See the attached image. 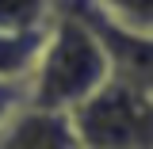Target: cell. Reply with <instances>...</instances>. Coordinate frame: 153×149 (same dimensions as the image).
Wrapping results in <instances>:
<instances>
[{
	"mask_svg": "<svg viewBox=\"0 0 153 149\" xmlns=\"http://www.w3.org/2000/svg\"><path fill=\"white\" fill-rule=\"evenodd\" d=\"M111 80V57L88 23L69 12H57L46 27L38 61L27 80V103L38 111L73 115Z\"/></svg>",
	"mask_w": 153,
	"mask_h": 149,
	"instance_id": "cell-1",
	"label": "cell"
},
{
	"mask_svg": "<svg viewBox=\"0 0 153 149\" xmlns=\"http://www.w3.org/2000/svg\"><path fill=\"white\" fill-rule=\"evenodd\" d=\"M80 149H153V92L111 76L73 115Z\"/></svg>",
	"mask_w": 153,
	"mask_h": 149,
	"instance_id": "cell-2",
	"label": "cell"
},
{
	"mask_svg": "<svg viewBox=\"0 0 153 149\" xmlns=\"http://www.w3.org/2000/svg\"><path fill=\"white\" fill-rule=\"evenodd\" d=\"M54 8L76 16L80 23H88L96 31V38L103 42V50L111 57V76L153 92V38L119 31L115 23H107V19L100 16V8H96L92 0H54Z\"/></svg>",
	"mask_w": 153,
	"mask_h": 149,
	"instance_id": "cell-3",
	"label": "cell"
},
{
	"mask_svg": "<svg viewBox=\"0 0 153 149\" xmlns=\"http://www.w3.org/2000/svg\"><path fill=\"white\" fill-rule=\"evenodd\" d=\"M0 149H80V142L69 115L38 111L27 103L0 126Z\"/></svg>",
	"mask_w": 153,
	"mask_h": 149,
	"instance_id": "cell-4",
	"label": "cell"
},
{
	"mask_svg": "<svg viewBox=\"0 0 153 149\" xmlns=\"http://www.w3.org/2000/svg\"><path fill=\"white\" fill-rule=\"evenodd\" d=\"M42 38H46V31H31V35H8V31H0V80L27 84L31 69L38 61V50H42Z\"/></svg>",
	"mask_w": 153,
	"mask_h": 149,
	"instance_id": "cell-5",
	"label": "cell"
},
{
	"mask_svg": "<svg viewBox=\"0 0 153 149\" xmlns=\"http://www.w3.org/2000/svg\"><path fill=\"white\" fill-rule=\"evenodd\" d=\"M54 19V0H0V31L31 35L46 31Z\"/></svg>",
	"mask_w": 153,
	"mask_h": 149,
	"instance_id": "cell-6",
	"label": "cell"
},
{
	"mask_svg": "<svg viewBox=\"0 0 153 149\" xmlns=\"http://www.w3.org/2000/svg\"><path fill=\"white\" fill-rule=\"evenodd\" d=\"M92 4L119 31L153 38V0H92Z\"/></svg>",
	"mask_w": 153,
	"mask_h": 149,
	"instance_id": "cell-7",
	"label": "cell"
},
{
	"mask_svg": "<svg viewBox=\"0 0 153 149\" xmlns=\"http://www.w3.org/2000/svg\"><path fill=\"white\" fill-rule=\"evenodd\" d=\"M19 107H27V84H8V80H0V126H4Z\"/></svg>",
	"mask_w": 153,
	"mask_h": 149,
	"instance_id": "cell-8",
	"label": "cell"
}]
</instances>
